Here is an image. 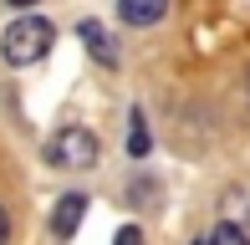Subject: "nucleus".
Segmentation results:
<instances>
[{"label": "nucleus", "mask_w": 250, "mask_h": 245, "mask_svg": "<svg viewBox=\"0 0 250 245\" xmlns=\"http://www.w3.org/2000/svg\"><path fill=\"white\" fill-rule=\"evenodd\" d=\"M51 41H56V26H51V20L21 16V20H10V31L0 36V51H5L10 66H31V61H41L51 51Z\"/></svg>", "instance_id": "nucleus-1"}, {"label": "nucleus", "mask_w": 250, "mask_h": 245, "mask_svg": "<svg viewBox=\"0 0 250 245\" xmlns=\"http://www.w3.org/2000/svg\"><path fill=\"white\" fill-rule=\"evenodd\" d=\"M97 153H102V143H97V133H87V128H62L46 143V159L56 169H92Z\"/></svg>", "instance_id": "nucleus-2"}, {"label": "nucleus", "mask_w": 250, "mask_h": 245, "mask_svg": "<svg viewBox=\"0 0 250 245\" xmlns=\"http://www.w3.org/2000/svg\"><path fill=\"white\" fill-rule=\"evenodd\" d=\"M82 215H87V194H62V199H56V215H51V235L56 240H72L77 225H82Z\"/></svg>", "instance_id": "nucleus-3"}, {"label": "nucleus", "mask_w": 250, "mask_h": 245, "mask_svg": "<svg viewBox=\"0 0 250 245\" xmlns=\"http://www.w3.org/2000/svg\"><path fill=\"white\" fill-rule=\"evenodd\" d=\"M168 0H118V16L128 20V26H153V20H164Z\"/></svg>", "instance_id": "nucleus-4"}, {"label": "nucleus", "mask_w": 250, "mask_h": 245, "mask_svg": "<svg viewBox=\"0 0 250 245\" xmlns=\"http://www.w3.org/2000/svg\"><path fill=\"white\" fill-rule=\"evenodd\" d=\"M77 31H82V41L92 46V57H97L102 66H118V51H112V36H107V31L97 26V20H82Z\"/></svg>", "instance_id": "nucleus-5"}, {"label": "nucleus", "mask_w": 250, "mask_h": 245, "mask_svg": "<svg viewBox=\"0 0 250 245\" xmlns=\"http://www.w3.org/2000/svg\"><path fill=\"white\" fill-rule=\"evenodd\" d=\"M148 148H153V138H148V128H143V118L133 113V128H128V153H133V159H148Z\"/></svg>", "instance_id": "nucleus-6"}, {"label": "nucleus", "mask_w": 250, "mask_h": 245, "mask_svg": "<svg viewBox=\"0 0 250 245\" xmlns=\"http://www.w3.org/2000/svg\"><path fill=\"white\" fill-rule=\"evenodd\" d=\"M209 245H250V240H245V230H240V225H214Z\"/></svg>", "instance_id": "nucleus-7"}, {"label": "nucleus", "mask_w": 250, "mask_h": 245, "mask_svg": "<svg viewBox=\"0 0 250 245\" xmlns=\"http://www.w3.org/2000/svg\"><path fill=\"white\" fill-rule=\"evenodd\" d=\"M112 245H143V235H138L133 225H123V230H118V240H112Z\"/></svg>", "instance_id": "nucleus-8"}, {"label": "nucleus", "mask_w": 250, "mask_h": 245, "mask_svg": "<svg viewBox=\"0 0 250 245\" xmlns=\"http://www.w3.org/2000/svg\"><path fill=\"white\" fill-rule=\"evenodd\" d=\"M10 240V215H5V204H0V245Z\"/></svg>", "instance_id": "nucleus-9"}, {"label": "nucleus", "mask_w": 250, "mask_h": 245, "mask_svg": "<svg viewBox=\"0 0 250 245\" xmlns=\"http://www.w3.org/2000/svg\"><path fill=\"white\" fill-rule=\"evenodd\" d=\"M5 5H16V10H31V5H36V0H5Z\"/></svg>", "instance_id": "nucleus-10"}, {"label": "nucleus", "mask_w": 250, "mask_h": 245, "mask_svg": "<svg viewBox=\"0 0 250 245\" xmlns=\"http://www.w3.org/2000/svg\"><path fill=\"white\" fill-rule=\"evenodd\" d=\"M194 245H209V240H194Z\"/></svg>", "instance_id": "nucleus-11"}]
</instances>
